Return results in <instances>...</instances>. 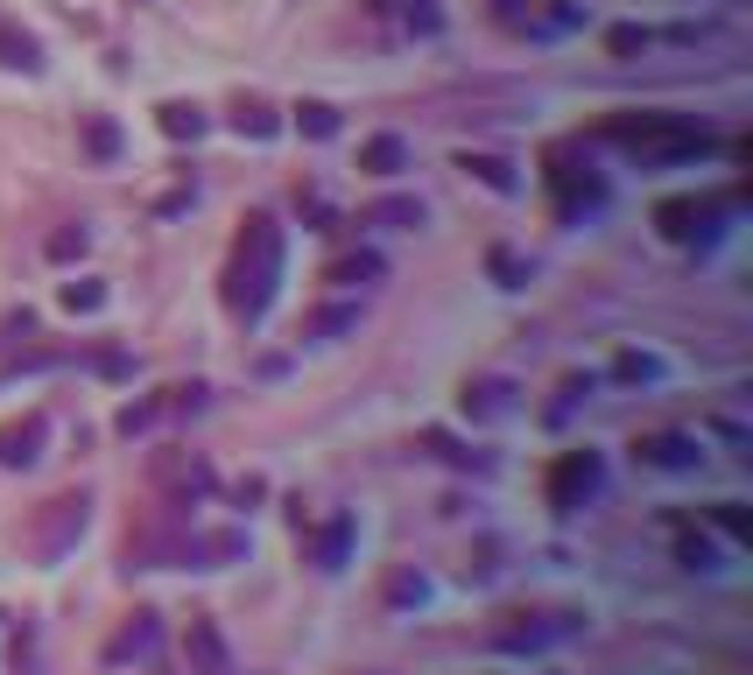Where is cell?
<instances>
[{
    "instance_id": "1",
    "label": "cell",
    "mask_w": 753,
    "mask_h": 675,
    "mask_svg": "<svg viewBox=\"0 0 753 675\" xmlns=\"http://www.w3.org/2000/svg\"><path fill=\"white\" fill-rule=\"evenodd\" d=\"M598 141H613L641 169H676V162H698V156H719L725 148L719 127L683 120V113H620V120L598 127Z\"/></svg>"
},
{
    "instance_id": "2",
    "label": "cell",
    "mask_w": 753,
    "mask_h": 675,
    "mask_svg": "<svg viewBox=\"0 0 753 675\" xmlns=\"http://www.w3.org/2000/svg\"><path fill=\"white\" fill-rule=\"evenodd\" d=\"M275 282H282V225L268 219V211H254L240 233V261H233V288H226V303L254 324L268 317V303H275Z\"/></svg>"
},
{
    "instance_id": "3",
    "label": "cell",
    "mask_w": 753,
    "mask_h": 675,
    "mask_svg": "<svg viewBox=\"0 0 753 675\" xmlns=\"http://www.w3.org/2000/svg\"><path fill=\"white\" fill-rule=\"evenodd\" d=\"M85 520H92V493H56V499H43V507H35V520H29L22 542H29L35 563H64V556L79 549Z\"/></svg>"
},
{
    "instance_id": "4",
    "label": "cell",
    "mask_w": 753,
    "mask_h": 675,
    "mask_svg": "<svg viewBox=\"0 0 753 675\" xmlns=\"http://www.w3.org/2000/svg\"><path fill=\"white\" fill-rule=\"evenodd\" d=\"M598 486H606V457L598 451H564L550 465V507L556 514H577L585 499H598Z\"/></svg>"
},
{
    "instance_id": "5",
    "label": "cell",
    "mask_w": 753,
    "mask_h": 675,
    "mask_svg": "<svg viewBox=\"0 0 753 675\" xmlns=\"http://www.w3.org/2000/svg\"><path fill=\"white\" fill-rule=\"evenodd\" d=\"M585 626L577 612H521V620H508V626H493V647H508V654H543V647H556V641H571V633Z\"/></svg>"
},
{
    "instance_id": "6",
    "label": "cell",
    "mask_w": 753,
    "mask_h": 675,
    "mask_svg": "<svg viewBox=\"0 0 753 675\" xmlns=\"http://www.w3.org/2000/svg\"><path fill=\"white\" fill-rule=\"evenodd\" d=\"M634 457L641 465H655V472H698V436H683V430H648L641 443H634Z\"/></svg>"
},
{
    "instance_id": "7",
    "label": "cell",
    "mask_w": 753,
    "mask_h": 675,
    "mask_svg": "<svg viewBox=\"0 0 753 675\" xmlns=\"http://www.w3.org/2000/svg\"><path fill=\"white\" fill-rule=\"evenodd\" d=\"M550 183H556V211H564V219H585V211L606 204V183H598V177H577V169H550Z\"/></svg>"
},
{
    "instance_id": "8",
    "label": "cell",
    "mask_w": 753,
    "mask_h": 675,
    "mask_svg": "<svg viewBox=\"0 0 753 675\" xmlns=\"http://www.w3.org/2000/svg\"><path fill=\"white\" fill-rule=\"evenodd\" d=\"M43 436H50V422L43 415H22V422H8V430H0V465H35V457H43Z\"/></svg>"
},
{
    "instance_id": "9",
    "label": "cell",
    "mask_w": 753,
    "mask_h": 675,
    "mask_svg": "<svg viewBox=\"0 0 753 675\" xmlns=\"http://www.w3.org/2000/svg\"><path fill=\"white\" fill-rule=\"evenodd\" d=\"M711 211H719V204H690V198H669V204H655V233H662V240H698Z\"/></svg>"
},
{
    "instance_id": "10",
    "label": "cell",
    "mask_w": 753,
    "mask_h": 675,
    "mask_svg": "<svg viewBox=\"0 0 753 675\" xmlns=\"http://www.w3.org/2000/svg\"><path fill=\"white\" fill-rule=\"evenodd\" d=\"M156 612H134V626H121V633H113V647H106V662H134V654H148V647H156Z\"/></svg>"
},
{
    "instance_id": "11",
    "label": "cell",
    "mask_w": 753,
    "mask_h": 675,
    "mask_svg": "<svg viewBox=\"0 0 753 675\" xmlns=\"http://www.w3.org/2000/svg\"><path fill=\"white\" fill-rule=\"evenodd\" d=\"M401 162H409V148H401L395 134H374V141L359 148V169H366V177H401Z\"/></svg>"
},
{
    "instance_id": "12",
    "label": "cell",
    "mask_w": 753,
    "mask_h": 675,
    "mask_svg": "<svg viewBox=\"0 0 753 675\" xmlns=\"http://www.w3.org/2000/svg\"><path fill=\"white\" fill-rule=\"evenodd\" d=\"M458 169H466V177H479L487 190H500V198H514V190H521L514 162H500V156H458Z\"/></svg>"
},
{
    "instance_id": "13",
    "label": "cell",
    "mask_w": 753,
    "mask_h": 675,
    "mask_svg": "<svg viewBox=\"0 0 753 675\" xmlns=\"http://www.w3.org/2000/svg\"><path fill=\"white\" fill-rule=\"evenodd\" d=\"M508 409H514V388H508V380H472V388H466V415L487 422V415H508Z\"/></svg>"
},
{
    "instance_id": "14",
    "label": "cell",
    "mask_w": 753,
    "mask_h": 675,
    "mask_svg": "<svg viewBox=\"0 0 753 675\" xmlns=\"http://www.w3.org/2000/svg\"><path fill=\"white\" fill-rule=\"evenodd\" d=\"M0 64H8V71H35V64H43L35 35H29V29H14V22H0Z\"/></svg>"
},
{
    "instance_id": "15",
    "label": "cell",
    "mask_w": 753,
    "mask_h": 675,
    "mask_svg": "<svg viewBox=\"0 0 753 675\" xmlns=\"http://www.w3.org/2000/svg\"><path fill=\"white\" fill-rule=\"evenodd\" d=\"M190 654H198L205 675H226V641H219V626H211V620H190Z\"/></svg>"
},
{
    "instance_id": "16",
    "label": "cell",
    "mask_w": 753,
    "mask_h": 675,
    "mask_svg": "<svg viewBox=\"0 0 753 675\" xmlns=\"http://www.w3.org/2000/svg\"><path fill=\"white\" fill-rule=\"evenodd\" d=\"M353 535H359V528H353V514H338L332 528L317 535V570H338V563H345V549H353Z\"/></svg>"
},
{
    "instance_id": "17",
    "label": "cell",
    "mask_w": 753,
    "mask_h": 675,
    "mask_svg": "<svg viewBox=\"0 0 753 675\" xmlns=\"http://www.w3.org/2000/svg\"><path fill=\"white\" fill-rule=\"evenodd\" d=\"M163 415H169V401H127V409H121V422H113V430H121V436H148V430H156Z\"/></svg>"
},
{
    "instance_id": "18",
    "label": "cell",
    "mask_w": 753,
    "mask_h": 675,
    "mask_svg": "<svg viewBox=\"0 0 753 675\" xmlns=\"http://www.w3.org/2000/svg\"><path fill=\"white\" fill-rule=\"evenodd\" d=\"M163 134H169V141H198V134H205V113L184 106V99H169V106H163Z\"/></svg>"
},
{
    "instance_id": "19",
    "label": "cell",
    "mask_w": 753,
    "mask_h": 675,
    "mask_svg": "<svg viewBox=\"0 0 753 675\" xmlns=\"http://www.w3.org/2000/svg\"><path fill=\"white\" fill-rule=\"evenodd\" d=\"M296 127L311 134V141H332V134H338V106H324V99H303V106H296Z\"/></svg>"
},
{
    "instance_id": "20",
    "label": "cell",
    "mask_w": 753,
    "mask_h": 675,
    "mask_svg": "<svg viewBox=\"0 0 753 675\" xmlns=\"http://www.w3.org/2000/svg\"><path fill=\"white\" fill-rule=\"evenodd\" d=\"M345 331H359V303H332L311 317V338H345Z\"/></svg>"
},
{
    "instance_id": "21",
    "label": "cell",
    "mask_w": 753,
    "mask_h": 675,
    "mask_svg": "<svg viewBox=\"0 0 753 675\" xmlns=\"http://www.w3.org/2000/svg\"><path fill=\"white\" fill-rule=\"evenodd\" d=\"M85 148H92L100 162H113V156H121V127H113L106 113H85Z\"/></svg>"
},
{
    "instance_id": "22",
    "label": "cell",
    "mask_w": 753,
    "mask_h": 675,
    "mask_svg": "<svg viewBox=\"0 0 753 675\" xmlns=\"http://www.w3.org/2000/svg\"><path fill=\"white\" fill-rule=\"evenodd\" d=\"M366 225H422V204L416 198H380L366 211Z\"/></svg>"
},
{
    "instance_id": "23",
    "label": "cell",
    "mask_w": 753,
    "mask_h": 675,
    "mask_svg": "<svg viewBox=\"0 0 753 675\" xmlns=\"http://www.w3.org/2000/svg\"><path fill=\"white\" fill-rule=\"evenodd\" d=\"M56 303H64V310H79V317H92L106 303V282H64L56 288Z\"/></svg>"
},
{
    "instance_id": "24",
    "label": "cell",
    "mask_w": 753,
    "mask_h": 675,
    "mask_svg": "<svg viewBox=\"0 0 753 675\" xmlns=\"http://www.w3.org/2000/svg\"><path fill=\"white\" fill-rule=\"evenodd\" d=\"M233 127L247 134V141H275V134H282V120H275L268 106H240V113H233Z\"/></svg>"
},
{
    "instance_id": "25",
    "label": "cell",
    "mask_w": 753,
    "mask_h": 675,
    "mask_svg": "<svg viewBox=\"0 0 753 675\" xmlns=\"http://www.w3.org/2000/svg\"><path fill=\"white\" fill-rule=\"evenodd\" d=\"M380 267H388L380 254H345V261L332 267V282H380Z\"/></svg>"
},
{
    "instance_id": "26",
    "label": "cell",
    "mask_w": 753,
    "mask_h": 675,
    "mask_svg": "<svg viewBox=\"0 0 753 675\" xmlns=\"http://www.w3.org/2000/svg\"><path fill=\"white\" fill-rule=\"evenodd\" d=\"M676 563L683 570H719V549H711L704 535H683V542H676Z\"/></svg>"
},
{
    "instance_id": "27",
    "label": "cell",
    "mask_w": 753,
    "mask_h": 675,
    "mask_svg": "<svg viewBox=\"0 0 753 675\" xmlns=\"http://www.w3.org/2000/svg\"><path fill=\"white\" fill-rule=\"evenodd\" d=\"M711 520H719V528L732 535V542H746V528H753V514L740 507V499H719V507H711Z\"/></svg>"
},
{
    "instance_id": "28",
    "label": "cell",
    "mask_w": 753,
    "mask_h": 675,
    "mask_svg": "<svg viewBox=\"0 0 753 675\" xmlns=\"http://www.w3.org/2000/svg\"><path fill=\"white\" fill-rule=\"evenodd\" d=\"M43 254H50V261H79V254H85V225H64V233H50Z\"/></svg>"
},
{
    "instance_id": "29",
    "label": "cell",
    "mask_w": 753,
    "mask_h": 675,
    "mask_svg": "<svg viewBox=\"0 0 753 675\" xmlns=\"http://www.w3.org/2000/svg\"><path fill=\"white\" fill-rule=\"evenodd\" d=\"M606 50H613V56H634V50H648V29H634V22L606 29Z\"/></svg>"
},
{
    "instance_id": "30",
    "label": "cell",
    "mask_w": 753,
    "mask_h": 675,
    "mask_svg": "<svg viewBox=\"0 0 753 675\" xmlns=\"http://www.w3.org/2000/svg\"><path fill=\"white\" fill-rule=\"evenodd\" d=\"M169 394H177V401H169V409H177V415H198L211 388H205V380H190V388H169Z\"/></svg>"
},
{
    "instance_id": "31",
    "label": "cell",
    "mask_w": 753,
    "mask_h": 675,
    "mask_svg": "<svg viewBox=\"0 0 753 675\" xmlns=\"http://www.w3.org/2000/svg\"><path fill=\"white\" fill-rule=\"evenodd\" d=\"M388 598H395V605H422V598H430V584H422V577H395Z\"/></svg>"
},
{
    "instance_id": "32",
    "label": "cell",
    "mask_w": 753,
    "mask_h": 675,
    "mask_svg": "<svg viewBox=\"0 0 753 675\" xmlns=\"http://www.w3.org/2000/svg\"><path fill=\"white\" fill-rule=\"evenodd\" d=\"M409 29H422V35H437V29H443L437 0H409Z\"/></svg>"
},
{
    "instance_id": "33",
    "label": "cell",
    "mask_w": 753,
    "mask_h": 675,
    "mask_svg": "<svg viewBox=\"0 0 753 675\" xmlns=\"http://www.w3.org/2000/svg\"><path fill=\"white\" fill-rule=\"evenodd\" d=\"M620 380H662V366L641 359V352H620Z\"/></svg>"
}]
</instances>
